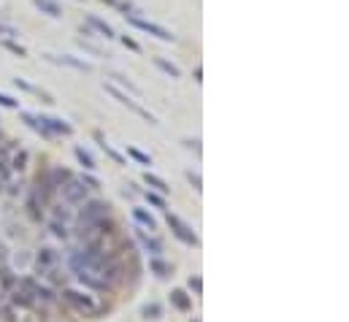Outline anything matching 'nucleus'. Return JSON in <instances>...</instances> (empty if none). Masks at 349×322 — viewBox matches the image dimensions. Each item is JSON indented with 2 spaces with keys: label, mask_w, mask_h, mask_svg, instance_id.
Listing matches in <instances>:
<instances>
[{
  "label": "nucleus",
  "mask_w": 349,
  "mask_h": 322,
  "mask_svg": "<svg viewBox=\"0 0 349 322\" xmlns=\"http://www.w3.org/2000/svg\"><path fill=\"white\" fill-rule=\"evenodd\" d=\"M108 217H111V206L108 203H103V201H84L79 222H81V227H90V225H98L103 220H108Z\"/></svg>",
  "instance_id": "f257e3e1"
},
{
  "label": "nucleus",
  "mask_w": 349,
  "mask_h": 322,
  "mask_svg": "<svg viewBox=\"0 0 349 322\" xmlns=\"http://www.w3.org/2000/svg\"><path fill=\"white\" fill-rule=\"evenodd\" d=\"M62 298L68 300L71 306L79 311V314H84V317H98L100 311H103V306H100L98 300H92L90 295H81L79 290H65V292H62Z\"/></svg>",
  "instance_id": "f03ea898"
},
{
  "label": "nucleus",
  "mask_w": 349,
  "mask_h": 322,
  "mask_svg": "<svg viewBox=\"0 0 349 322\" xmlns=\"http://www.w3.org/2000/svg\"><path fill=\"white\" fill-rule=\"evenodd\" d=\"M60 192H62V198L68 203H84L87 201V195H90V187L81 182V179H68V182H65L62 187H60Z\"/></svg>",
  "instance_id": "7ed1b4c3"
},
{
  "label": "nucleus",
  "mask_w": 349,
  "mask_h": 322,
  "mask_svg": "<svg viewBox=\"0 0 349 322\" xmlns=\"http://www.w3.org/2000/svg\"><path fill=\"white\" fill-rule=\"evenodd\" d=\"M127 22L133 25V27H138V30H144V33H149V35L160 38V41H176V35H173L171 30H165V27H160V25H155V22H146V19H138L136 14H127Z\"/></svg>",
  "instance_id": "20e7f679"
},
{
  "label": "nucleus",
  "mask_w": 349,
  "mask_h": 322,
  "mask_svg": "<svg viewBox=\"0 0 349 322\" xmlns=\"http://www.w3.org/2000/svg\"><path fill=\"white\" fill-rule=\"evenodd\" d=\"M168 227H171V233L176 235L179 241H184V244H190V246H198V235L192 233V227L182 222L176 214H168Z\"/></svg>",
  "instance_id": "39448f33"
},
{
  "label": "nucleus",
  "mask_w": 349,
  "mask_h": 322,
  "mask_svg": "<svg viewBox=\"0 0 349 322\" xmlns=\"http://www.w3.org/2000/svg\"><path fill=\"white\" fill-rule=\"evenodd\" d=\"M103 87H106V92H111V95H114V98H117L119 103H125V106H127V109H133V111L138 114V117H144V119L149 122V125H157V119L152 117V114H149V111H146L144 106H138V103H136L133 98H127V95H125V92H119V90L114 87V84H103Z\"/></svg>",
  "instance_id": "423d86ee"
},
{
  "label": "nucleus",
  "mask_w": 349,
  "mask_h": 322,
  "mask_svg": "<svg viewBox=\"0 0 349 322\" xmlns=\"http://www.w3.org/2000/svg\"><path fill=\"white\" fill-rule=\"evenodd\" d=\"M41 119V125L52 133V136H71L73 133V127L68 125V122H62V119H57V117H38Z\"/></svg>",
  "instance_id": "0eeeda50"
},
{
  "label": "nucleus",
  "mask_w": 349,
  "mask_h": 322,
  "mask_svg": "<svg viewBox=\"0 0 349 322\" xmlns=\"http://www.w3.org/2000/svg\"><path fill=\"white\" fill-rule=\"evenodd\" d=\"M138 241L144 244V249L149 254H155V257H157V254H163V241L155 239V235H146L144 230H138Z\"/></svg>",
  "instance_id": "6e6552de"
},
{
  "label": "nucleus",
  "mask_w": 349,
  "mask_h": 322,
  "mask_svg": "<svg viewBox=\"0 0 349 322\" xmlns=\"http://www.w3.org/2000/svg\"><path fill=\"white\" fill-rule=\"evenodd\" d=\"M11 303H14V306L30 309V306H35V298H33V292H27L25 287H16V290L11 292Z\"/></svg>",
  "instance_id": "1a4fd4ad"
},
{
  "label": "nucleus",
  "mask_w": 349,
  "mask_h": 322,
  "mask_svg": "<svg viewBox=\"0 0 349 322\" xmlns=\"http://www.w3.org/2000/svg\"><path fill=\"white\" fill-rule=\"evenodd\" d=\"M46 60L60 62V65H71V68H76V71H90V65H87V62H84V60H76V57H71V54H62V57L46 54Z\"/></svg>",
  "instance_id": "9d476101"
},
{
  "label": "nucleus",
  "mask_w": 349,
  "mask_h": 322,
  "mask_svg": "<svg viewBox=\"0 0 349 322\" xmlns=\"http://www.w3.org/2000/svg\"><path fill=\"white\" fill-rule=\"evenodd\" d=\"M171 303H173L179 311H190V309H192V298L187 295L184 290H173V292H171Z\"/></svg>",
  "instance_id": "9b49d317"
},
{
  "label": "nucleus",
  "mask_w": 349,
  "mask_h": 322,
  "mask_svg": "<svg viewBox=\"0 0 349 322\" xmlns=\"http://www.w3.org/2000/svg\"><path fill=\"white\" fill-rule=\"evenodd\" d=\"M133 220L138 222V225H144L146 230H157V220L149 211H144V208H133Z\"/></svg>",
  "instance_id": "f8f14e48"
},
{
  "label": "nucleus",
  "mask_w": 349,
  "mask_h": 322,
  "mask_svg": "<svg viewBox=\"0 0 349 322\" xmlns=\"http://www.w3.org/2000/svg\"><path fill=\"white\" fill-rule=\"evenodd\" d=\"M87 25L92 27V30H98L103 38H114V30H111V25L103 22V19H98V16H87Z\"/></svg>",
  "instance_id": "ddd939ff"
},
{
  "label": "nucleus",
  "mask_w": 349,
  "mask_h": 322,
  "mask_svg": "<svg viewBox=\"0 0 349 322\" xmlns=\"http://www.w3.org/2000/svg\"><path fill=\"white\" fill-rule=\"evenodd\" d=\"M76 276H79L81 284H87V287H92V290H108V284L100 276H95V273H76Z\"/></svg>",
  "instance_id": "4468645a"
},
{
  "label": "nucleus",
  "mask_w": 349,
  "mask_h": 322,
  "mask_svg": "<svg viewBox=\"0 0 349 322\" xmlns=\"http://www.w3.org/2000/svg\"><path fill=\"white\" fill-rule=\"evenodd\" d=\"M144 182H146L149 187H152V189H157L160 195H165L168 189H171V187H168V184L163 182V179H160V176H155V174H149V170H146V174H144Z\"/></svg>",
  "instance_id": "2eb2a0df"
},
{
  "label": "nucleus",
  "mask_w": 349,
  "mask_h": 322,
  "mask_svg": "<svg viewBox=\"0 0 349 322\" xmlns=\"http://www.w3.org/2000/svg\"><path fill=\"white\" fill-rule=\"evenodd\" d=\"M155 65H157V68L163 71V73H168V76H171V79H179V76H182V71H179L173 62L163 60V57H155Z\"/></svg>",
  "instance_id": "dca6fc26"
},
{
  "label": "nucleus",
  "mask_w": 349,
  "mask_h": 322,
  "mask_svg": "<svg viewBox=\"0 0 349 322\" xmlns=\"http://www.w3.org/2000/svg\"><path fill=\"white\" fill-rule=\"evenodd\" d=\"M33 3L38 6L41 11H46L49 16H54V19H57V16H62V8H60L57 3H52V0H33Z\"/></svg>",
  "instance_id": "f3484780"
},
{
  "label": "nucleus",
  "mask_w": 349,
  "mask_h": 322,
  "mask_svg": "<svg viewBox=\"0 0 349 322\" xmlns=\"http://www.w3.org/2000/svg\"><path fill=\"white\" fill-rule=\"evenodd\" d=\"M22 119H25V122H27V125H30V127H33L35 133H41V136H46V138H52V133L46 130L43 125H41V119H38V117H33V114H22Z\"/></svg>",
  "instance_id": "a211bd4d"
},
{
  "label": "nucleus",
  "mask_w": 349,
  "mask_h": 322,
  "mask_svg": "<svg viewBox=\"0 0 349 322\" xmlns=\"http://www.w3.org/2000/svg\"><path fill=\"white\" fill-rule=\"evenodd\" d=\"M76 160L84 165V170H95V168H98L95 160H92V155H90V152H84L81 146H76Z\"/></svg>",
  "instance_id": "6ab92c4d"
},
{
  "label": "nucleus",
  "mask_w": 349,
  "mask_h": 322,
  "mask_svg": "<svg viewBox=\"0 0 349 322\" xmlns=\"http://www.w3.org/2000/svg\"><path fill=\"white\" fill-rule=\"evenodd\" d=\"M52 263H54V252H52V249H43V252L38 254V271H41V273L49 271Z\"/></svg>",
  "instance_id": "aec40b11"
},
{
  "label": "nucleus",
  "mask_w": 349,
  "mask_h": 322,
  "mask_svg": "<svg viewBox=\"0 0 349 322\" xmlns=\"http://www.w3.org/2000/svg\"><path fill=\"white\" fill-rule=\"evenodd\" d=\"M149 268H152V271L157 273V276H168V271H171V268H168V265H165L163 260H157V257H155L152 263H149Z\"/></svg>",
  "instance_id": "412c9836"
},
{
  "label": "nucleus",
  "mask_w": 349,
  "mask_h": 322,
  "mask_svg": "<svg viewBox=\"0 0 349 322\" xmlns=\"http://www.w3.org/2000/svg\"><path fill=\"white\" fill-rule=\"evenodd\" d=\"M130 157H133V160H138L141 165H152V157H149V155H144V152H141V149H130Z\"/></svg>",
  "instance_id": "4be33fe9"
},
{
  "label": "nucleus",
  "mask_w": 349,
  "mask_h": 322,
  "mask_svg": "<svg viewBox=\"0 0 349 322\" xmlns=\"http://www.w3.org/2000/svg\"><path fill=\"white\" fill-rule=\"evenodd\" d=\"M160 314H163V306H157V303H152V306L144 309V317H146V319H157Z\"/></svg>",
  "instance_id": "5701e85b"
},
{
  "label": "nucleus",
  "mask_w": 349,
  "mask_h": 322,
  "mask_svg": "<svg viewBox=\"0 0 349 322\" xmlns=\"http://www.w3.org/2000/svg\"><path fill=\"white\" fill-rule=\"evenodd\" d=\"M25 163H27V152H19V155H14V160H11V168H14V170H22V168H25Z\"/></svg>",
  "instance_id": "b1692460"
},
{
  "label": "nucleus",
  "mask_w": 349,
  "mask_h": 322,
  "mask_svg": "<svg viewBox=\"0 0 349 322\" xmlns=\"http://www.w3.org/2000/svg\"><path fill=\"white\" fill-rule=\"evenodd\" d=\"M3 46H6L8 52H14L16 57H25V54H27V52H25V46H19V44H14V41H3Z\"/></svg>",
  "instance_id": "393cba45"
},
{
  "label": "nucleus",
  "mask_w": 349,
  "mask_h": 322,
  "mask_svg": "<svg viewBox=\"0 0 349 322\" xmlns=\"http://www.w3.org/2000/svg\"><path fill=\"white\" fill-rule=\"evenodd\" d=\"M111 79H117V81H119V84H125V87H127V90H130V92H133V95H141V90H138V87H136V84H130V81H127V79H125V76H119V73H114V76H111Z\"/></svg>",
  "instance_id": "a878e982"
},
{
  "label": "nucleus",
  "mask_w": 349,
  "mask_h": 322,
  "mask_svg": "<svg viewBox=\"0 0 349 322\" xmlns=\"http://www.w3.org/2000/svg\"><path fill=\"white\" fill-rule=\"evenodd\" d=\"M146 201L152 203L155 208H165V201H163V198H160L157 192H146Z\"/></svg>",
  "instance_id": "bb28decb"
},
{
  "label": "nucleus",
  "mask_w": 349,
  "mask_h": 322,
  "mask_svg": "<svg viewBox=\"0 0 349 322\" xmlns=\"http://www.w3.org/2000/svg\"><path fill=\"white\" fill-rule=\"evenodd\" d=\"M190 290L195 292V295H201V292H203V282H201V276H190Z\"/></svg>",
  "instance_id": "cd10ccee"
},
{
  "label": "nucleus",
  "mask_w": 349,
  "mask_h": 322,
  "mask_svg": "<svg viewBox=\"0 0 349 322\" xmlns=\"http://www.w3.org/2000/svg\"><path fill=\"white\" fill-rule=\"evenodd\" d=\"M0 106H6V109H19V103H16L14 98H8V95L0 92Z\"/></svg>",
  "instance_id": "c85d7f7f"
},
{
  "label": "nucleus",
  "mask_w": 349,
  "mask_h": 322,
  "mask_svg": "<svg viewBox=\"0 0 349 322\" xmlns=\"http://www.w3.org/2000/svg\"><path fill=\"white\" fill-rule=\"evenodd\" d=\"M122 44H125V46H127L130 52H141V46H138V41H133V38H130V35H122Z\"/></svg>",
  "instance_id": "c756f323"
},
{
  "label": "nucleus",
  "mask_w": 349,
  "mask_h": 322,
  "mask_svg": "<svg viewBox=\"0 0 349 322\" xmlns=\"http://www.w3.org/2000/svg\"><path fill=\"white\" fill-rule=\"evenodd\" d=\"M52 230H54V235H60V239H65V235H68V230H65V222L60 225V220L52 222Z\"/></svg>",
  "instance_id": "7c9ffc66"
},
{
  "label": "nucleus",
  "mask_w": 349,
  "mask_h": 322,
  "mask_svg": "<svg viewBox=\"0 0 349 322\" xmlns=\"http://www.w3.org/2000/svg\"><path fill=\"white\" fill-rule=\"evenodd\" d=\"M187 179H190V184L198 189V192L203 189V184H201V176H198V174H192V170H190V174H187Z\"/></svg>",
  "instance_id": "2f4dec72"
},
{
  "label": "nucleus",
  "mask_w": 349,
  "mask_h": 322,
  "mask_svg": "<svg viewBox=\"0 0 349 322\" xmlns=\"http://www.w3.org/2000/svg\"><path fill=\"white\" fill-rule=\"evenodd\" d=\"M81 182L87 184L90 189H95V187H98V179H95V176H81Z\"/></svg>",
  "instance_id": "473e14b6"
},
{
  "label": "nucleus",
  "mask_w": 349,
  "mask_h": 322,
  "mask_svg": "<svg viewBox=\"0 0 349 322\" xmlns=\"http://www.w3.org/2000/svg\"><path fill=\"white\" fill-rule=\"evenodd\" d=\"M0 300H3V290H0Z\"/></svg>",
  "instance_id": "72a5a7b5"
},
{
  "label": "nucleus",
  "mask_w": 349,
  "mask_h": 322,
  "mask_svg": "<svg viewBox=\"0 0 349 322\" xmlns=\"http://www.w3.org/2000/svg\"><path fill=\"white\" fill-rule=\"evenodd\" d=\"M195 322H201V319H195Z\"/></svg>",
  "instance_id": "f704fd0d"
}]
</instances>
